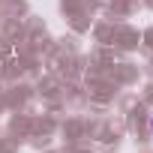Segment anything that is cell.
Returning <instances> with one entry per match:
<instances>
[{
  "label": "cell",
  "mask_w": 153,
  "mask_h": 153,
  "mask_svg": "<svg viewBox=\"0 0 153 153\" xmlns=\"http://www.w3.org/2000/svg\"><path fill=\"white\" fill-rule=\"evenodd\" d=\"M150 129H153V114H150Z\"/></svg>",
  "instance_id": "6da1fadb"
}]
</instances>
